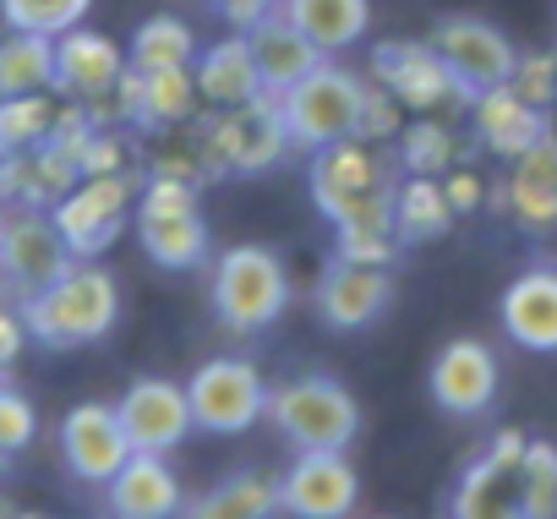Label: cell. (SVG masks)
Wrapping results in <instances>:
<instances>
[{"label":"cell","instance_id":"obj_14","mask_svg":"<svg viewBox=\"0 0 557 519\" xmlns=\"http://www.w3.org/2000/svg\"><path fill=\"white\" fill-rule=\"evenodd\" d=\"M497 388H503V367H497L492 345H486V339H470V334L448 339V345L432 356V367H426V394H432V405H437L443 416H459V421L486 416V410L497 405Z\"/></svg>","mask_w":557,"mask_h":519},{"label":"cell","instance_id":"obj_23","mask_svg":"<svg viewBox=\"0 0 557 519\" xmlns=\"http://www.w3.org/2000/svg\"><path fill=\"white\" fill-rule=\"evenodd\" d=\"M470 126H475V143H481L486 153L508 159V164L524 159L541 137H552V115L535 110V104H524L508 83L470 99Z\"/></svg>","mask_w":557,"mask_h":519},{"label":"cell","instance_id":"obj_11","mask_svg":"<svg viewBox=\"0 0 557 519\" xmlns=\"http://www.w3.org/2000/svg\"><path fill=\"white\" fill-rule=\"evenodd\" d=\"M372 77L405 104V115H437V110H470V94L454 83L443 55L416 39H383L372 50Z\"/></svg>","mask_w":557,"mask_h":519},{"label":"cell","instance_id":"obj_24","mask_svg":"<svg viewBox=\"0 0 557 519\" xmlns=\"http://www.w3.org/2000/svg\"><path fill=\"white\" fill-rule=\"evenodd\" d=\"M83 181L77 159L55 143H39L28 153H7L0 159V208H55L72 186Z\"/></svg>","mask_w":557,"mask_h":519},{"label":"cell","instance_id":"obj_33","mask_svg":"<svg viewBox=\"0 0 557 519\" xmlns=\"http://www.w3.org/2000/svg\"><path fill=\"white\" fill-rule=\"evenodd\" d=\"M394 143H399L405 175H432V181H443V175L459 164V132H454L448 121H437V115L405 121V132H399Z\"/></svg>","mask_w":557,"mask_h":519},{"label":"cell","instance_id":"obj_6","mask_svg":"<svg viewBox=\"0 0 557 519\" xmlns=\"http://www.w3.org/2000/svg\"><path fill=\"white\" fill-rule=\"evenodd\" d=\"M132 224H137V246L153 269L191 274V269L208 263V224H202V197H197L191 181L143 175Z\"/></svg>","mask_w":557,"mask_h":519},{"label":"cell","instance_id":"obj_37","mask_svg":"<svg viewBox=\"0 0 557 519\" xmlns=\"http://www.w3.org/2000/svg\"><path fill=\"white\" fill-rule=\"evenodd\" d=\"M508 88L524 99V104H535V110H557V55L552 50H524L519 61H513V77H508Z\"/></svg>","mask_w":557,"mask_h":519},{"label":"cell","instance_id":"obj_17","mask_svg":"<svg viewBox=\"0 0 557 519\" xmlns=\"http://www.w3.org/2000/svg\"><path fill=\"white\" fill-rule=\"evenodd\" d=\"M55 443H61V465H66L83 486H104V481L137 454L132 437H126V427H121V410L104 405V399L72 405V410L61 416Z\"/></svg>","mask_w":557,"mask_h":519},{"label":"cell","instance_id":"obj_19","mask_svg":"<svg viewBox=\"0 0 557 519\" xmlns=\"http://www.w3.org/2000/svg\"><path fill=\"white\" fill-rule=\"evenodd\" d=\"M115 410L137 454H170L197 432L186 383H170V378H132Z\"/></svg>","mask_w":557,"mask_h":519},{"label":"cell","instance_id":"obj_31","mask_svg":"<svg viewBox=\"0 0 557 519\" xmlns=\"http://www.w3.org/2000/svg\"><path fill=\"white\" fill-rule=\"evenodd\" d=\"M50 88H55V39L7 28V39H0V99L50 94Z\"/></svg>","mask_w":557,"mask_h":519},{"label":"cell","instance_id":"obj_2","mask_svg":"<svg viewBox=\"0 0 557 519\" xmlns=\"http://www.w3.org/2000/svg\"><path fill=\"white\" fill-rule=\"evenodd\" d=\"M312 202L334 230H394V191L399 181L388 175V164L377 159L372 143L361 137H339L329 148L312 153Z\"/></svg>","mask_w":557,"mask_h":519},{"label":"cell","instance_id":"obj_16","mask_svg":"<svg viewBox=\"0 0 557 519\" xmlns=\"http://www.w3.org/2000/svg\"><path fill=\"white\" fill-rule=\"evenodd\" d=\"M394 307V274L350 257H329V269L312 285V312L334 334H361Z\"/></svg>","mask_w":557,"mask_h":519},{"label":"cell","instance_id":"obj_7","mask_svg":"<svg viewBox=\"0 0 557 519\" xmlns=\"http://www.w3.org/2000/svg\"><path fill=\"white\" fill-rule=\"evenodd\" d=\"M361 99H367V77L323 61L318 72H307L296 88L278 94V121H285V137L290 148H329L339 137H356V115H361Z\"/></svg>","mask_w":557,"mask_h":519},{"label":"cell","instance_id":"obj_45","mask_svg":"<svg viewBox=\"0 0 557 519\" xmlns=\"http://www.w3.org/2000/svg\"><path fill=\"white\" fill-rule=\"evenodd\" d=\"M213 7H219V12H224V17H230V23L240 28V34H246V28H251L257 17L278 12V7H285V0H213Z\"/></svg>","mask_w":557,"mask_h":519},{"label":"cell","instance_id":"obj_12","mask_svg":"<svg viewBox=\"0 0 557 519\" xmlns=\"http://www.w3.org/2000/svg\"><path fill=\"white\" fill-rule=\"evenodd\" d=\"M524 432L503 427L481 459L459 470V486L448 497V519H530L519 497V459H524Z\"/></svg>","mask_w":557,"mask_h":519},{"label":"cell","instance_id":"obj_48","mask_svg":"<svg viewBox=\"0 0 557 519\" xmlns=\"http://www.w3.org/2000/svg\"><path fill=\"white\" fill-rule=\"evenodd\" d=\"M0 465H7V454H0Z\"/></svg>","mask_w":557,"mask_h":519},{"label":"cell","instance_id":"obj_27","mask_svg":"<svg viewBox=\"0 0 557 519\" xmlns=\"http://www.w3.org/2000/svg\"><path fill=\"white\" fill-rule=\"evenodd\" d=\"M191 77H197V94L208 110H230V104H251L262 94V72L251 61V45L246 34H230L208 50H197L191 61Z\"/></svg>","mask_w":557,"mask_h":519},{"label":"cell","instance_id":"obj_43","mask_svg":"<svg viewBox=\"0 0 557 519\" xmlns=\"http://www.w3.org/2000/svg\"><path fill=\"white\" fill-rule=\"evenodd\" d=\"M443 197H448L454 213H475V208L486 202V175H475L470 164H454V170L443 175Z\"/></svg>","mask_w":557,"mask_h":519},{"label":"cell","instance_id":"obj_36","mask_svg":"<svg viewBox=\"0 0 557 519\" xmlns=\"http://www.w3.org/2000/svg\"><path fill=\"white\" fill-rule=\"evenodd\" d=\"M519 497L530 519H557V443L530 437L519 459Z\"/></svg>","mask_w":557,"mask_h":519},{"label":"cell","instance_id":"obj_4","mask_svg":"<svg viewBox=\"0 0 557 519\" xmlns=\"http://www.w3.org/2000/svg\"><path fill=\"white\" fill-rule=\"evenodd\" d=\"M191 148H197L208 181H224V175H262V170H273L278 159L290 153L285 121H278V94L262 88L251 104L208 110V115L191 126Z\"/></svg>","mask_w":557,"mask_h":519},{"label":"cell","instance_id":"obj_8","mask_svg":"<svg viewBox=\"0 0 557 519\" xmlns=\"http://www.w3.org/2000/svg\"><path fill=\"white\" fill-rule=\"evenodd\" d=\"M137 186H143V175H132V170H115V175H83L55 208H50V219H55V230L66 235V246H72V257H104L115 240H121V230H126V219H132V208H137Z\"/></svg>","mask_w":557,"mask_h":519},{"label":"cell","instance_id":"obj_30","mask_svg":"<svg viewBox=\"0 0 557 519\" xmlns=\"http://www.w3.org/2000/svg\"><path fill=\"white\" fill-rule=\"evenodd\" d=\"M454 219H459V213L448 208L443 181H432V175L399 181V191H394V235H399V246L443 240V235L454 230Z\"/></svg>","mask_w":557,"mask_h":519},{"label":"cell","instance_id":"obj_5","mask_svg":"<svg viewBox=\"0 0 557 519\" xmlns=\"http://www.w3.org/2000/svg\"><path fill=\"white\" fill-rule=\"evenodd\" d=\"M268 421L296 454H307V448L345 454L361 437V405L329 372H301V378L273 383L268 388Z\"/></svg>","mask_w":557,"mask_h":519},{"label":"cell","instance_id":"obj_35","mask_svg":"<svg viewBox=\"0 0 557 519\" xmlns=\"http://www.w3.org/2000/svg\"><path fill=\"white\" fill-rule=\"evenodd\" d=\"M94 12V0H0V17L17 34H45L61 39L72 28H83V17Z\"/></svg>","mask_w":557,"mask_h":519},{"label":"cell","instance_id":"obj_29","mask_svg":"<svg viewBox=\"0 0 557 519\" xmlns=\"http://www.w3.org/2000/svg\"><path fill=\"white\" fill-rule=\"evenodd\" d=\"M278 12H285L323 55L361 45L367 28H372V0H285Z\"/></svg>","mask_w":557,"mask_h":519},{"label":"cell","instance_id":"obj_39","mask_svg":"<svg viewBox=\"0 0 557 519\" xmlns=\"http://www.w3.org/2000/svg\"><path fill=\"white\" fill-rule=\"evenodd\" d=\"M399 132H405V104H399L383 83H377V88L367 83V99H361V115H356V137L377 148V143L399 137Z\"/></svg>","mask_w":557,"mask_h":519},{"label":"cell","instance_id":"obj_47","mask_svg":"<svg viewBox=\"0 0 557 519\" xmlns=\"http://www.w3.org/2000/svg\"><path fill=\"white\" fill-rule=\"evenodd\" d=\"M0 224H7V208H0Z\"/></svg>","mask_w":557,"mask_h":519},{"label":"cell","instance_id":"obj_18","mask_svg":"<svg viewBox=\"0 0 557 519\" xmlns=\"http://www.w3.org/2000/svg\"><path fill=\"white\" fill-rule=\"evenodd\" d=\"M197 104H202V94H197L191 66H164V72H137V66H126L121 88L110 94L115 126H137V132L186 126V121L197 115Z\"/></svg>","mask_w":557,"mask_h":519},{"label":"cell","instance_id":"obj_9","mask_svg":"<svg viewBox=\"0 0 557 519\" xmlns=\"http://www.w3.org/2000/svg\"><path fill=\"white\" fill-rule=\"evenodd\" d=\"M186 399H191L197 432H213V437H240L268 416V383L246 356H208L186 378Z\"/></svg>","mask_w":557,"mask_h":519},{"label":"cell","instance_id":"obj_32","mask_svg":"<svg viewBox=\"0 0 557 519\" xmlns=\"http://www.w3.org/2000/svg\"><path fill=\"white\" fill-rule=\"evenodd\" d=\"M197 50H202V45H197L191 23L159 12V17L137 23V34H132V45H126V61H132L137 72H164V66H191Z\"/></svg>","mask_w":557,"mask_h":519},{"label":"cell","instance_id":"obj_38","mask_svg":"<svg viewBox=\"0 0 557 519\" xmlns=\"http://www.w3.org/2000/svg\"><path fill=\"white\" fill-rule=\"evenodd\" d=\"M39 437V410L28 394H17L12 383H0V454H23Z\"/></svg>","mask_w":557,"mask_h":519},{"label":"cell","instance_id":"obj_44","mask_svg":"<svg viewBox=\"0 0 557 519\" xmlns=\"http://www.w3.org/2000/svg\"><path fill=\"white\" fill-rule=\"evenodd\" d=\"M23 345H28V323H23V312L0 301V372H7V367L23 356Z\"/></svg>","mask_w":557,"mask_h":519},{"label":"cell","instance_id":"obj_28","mask_svg":"<svg viewBox=\"0 0 557 519\" xmlns=\"http://www.w3.org/2000/svg\"><path fill=\"white\" fill-rule=\"evenodd\" d=\"M273 514H278V475L268 470H230L181 508V519H273Z\"/></svg>","mask_w":557,"mask_h":519},{"label":"cell","instance_id":"obj_34","mask_svg":"<svg viewBox=\"0 0 557 519\" xmlns=\"http://www.w3.org/2000/svg\"><path fill=\"white\" fill-rule=\"evenodd\" d=\"M55 99L50 94H17V99H0V159L7 153H28L39 143H50L55 126Z\"/></svg>","mask_w":557,"mask_h":519},{"label":"cell","instance_id":"obj_42","mask_svg":"<svg viewBox=\"0 0 557 519\" xmlns=\"http://www.w3.org/2000/svg\"><path fill=\"white\" fill-rule=\"evenodd\" d=\"M148 175H159V181H191V186L208 181V175H202V159H197V148H191V137H186V143H164V148L148 159Z\"/></svg>","mask_w":557,"mask_h":519},{"label":"cell","instance_id":"obj_13","mask_svg":"<svg viewBox=\"0 0 557 519\" xmlns=\"http://www.w3.org/2000/svg\"><path fill=\"white\" fill-rule=\"evenodd\" d=\"M426 45L443 55V66L454 72V83H459L470 99L486 94V88H503V83L513 77V61H519L513 39H508L497 23H486V17H459V12L443 17Z\"/></svg>","mask_w":557,"mask_h":519},{"label":"cell","instance_id":"obj_20","mask_svg":"<svg viewBox=\"0 0 557 519\" xmlns=\"http://www.w3.org/2000/svg\"><path fill=\"white\" fill-rule=\"evenodd\" d=\"M126 66H132L126 50L99 28H72L55 39V94H66L77 104H110Z\"/></svg>","mask_w":557,"mask_h":519},{"label":"cell","instance_id":"obj_22","mask_svg":"<svg viewBox=\"0 0 557 519\" xmlns=\"http://www.w3.org/2000/svg\"><path fill=\"white\" fill-rule=\"evenodd\" d=\"M503 334L530 356H557V263H535L513 274L497 296Z\"/></svg>","mask_w":557,"mask_h":519},{"label":"cell","instance_id":"obj_40","mask_svg":"<svg viewBox=\"0 0 557 519\" xmlns=\"http://www.w3.org/2000/svg\"><path fill=\"white\" fill-rule=\"evenodd\" d=\"M334 257H350V263H372V269H394L399 235H394V230H334Z\"/></svg>","mask_w":557,"mask_h":519},{"label":"cell","instance_id":"obj_46","mask_svg":"<svg viewBox=\"0 0 557 519\" xmlns=\"http://www.w3.org/2000/svg\"><path fill=\"white\" fill-rule=\"evenodd\" d=\"M17 519H45V514H17Z\"/></svg>","mask_w":557,"mask_h":519},{"label":"cell","instance_id":"obj_10","mask_svg":"<svg viewBox=\"0 0 557 519\" xmlns=\"http://www.w3.org/2000/svg\"><path fill=\"white\" fill-rule=\"evenodd\" d=\"M77 263L66 235L55 230L50 208H12L0 224V291L12 301L39 296L45 285H55L66 269Z\"/></svg>","mask_w":557,"mask_h":519},{"label":"cell","instance_id":"obj_21","mask_svg":"<svg viewBox=\"0 0 557 519\" xmlns=\"http://www.w3.org/2000/svg\"><path fill=\"white\" fill-rule=\"evenodd\" d=\"M104 519H181L186 486L164 454H132L104 486Z\"/></svg>","mask_w":557,"mask_h":519},{"label":"cell","instance_id":"obj_41","mask_svg":"<svg viewBox=\"0 0 557 519\" xmlns=\"http://www.w3.org/2000/svg\"><path fill=\"white\" fill-rule=\"evenodd\" d=\"M77 170L83 175H115V170H126V137H121V126H94V137L77 153Z\"/></svg>","mask_w":557,"mask_h":519},{"label":"cell","instance_id":"obj_26","mask_svg":"<svg viewBox=\"0 0 557 519\" xmlns=\"http://www.w3.org/2000/svg\"><path fill=\"white\" fill-rule=\"evenodd\" d=\"M492 202L508 208L530 235L557 230V137H541L524 159H513V175L497 186Z\"/></svg>","mask_w":557,"mask_h":519},{"label":"cell","instance_id":"obj_1","mask_svg":"<svg viewBox=\"0 0 557 519\" xmlns=\"http://www.w3.org/2000/svg\"><path fill=\"white\" fill-rule=\"evenodd\" d=\"M23 323H28V339L45 345V350H83V345H99L115 334L121 323V280L99 263V257H77V263L45 285L39 296L17 301Z\"/></svg>","mask_w":557,"mask_h":519},{"label":"cell","instance_id":"obj_15","mask_svg":"<svg viewBox=\"0 0 557 519\" xmlns=\"http://www.w3.org/2000/svg\"><path fill=\"white\" fill-rule=\"evenodd\" d=\"M361 503V475L345 454L307 448L278 475V514L290 519H350Z\"/></svg>","mask_w":557,"mask_h":519},{"label":"cell","instance_id":"obj_25","mask_svg":"<svg viewBox=\"0 0 557 519\" xmlns=\"http://www.w3.org/2000/svg\"><path fill=\"white\" fill-rule=\"evenodd\" d=\"M246 45H251V61H257V72H262V88L268 94H285V88H296L307 72H318L329 55L285 17V12H268V17H257L251 28H246Z\"/></svg>","mask_w":557,"mask_h":519},{"label":"cell","instance_id":"obj_3","mask_svg":"<svg viewBox=\"0 0 557 519\" xmlns=\"http://www.w3.org/2000/svg\"><path fill=\"white\" fill-rule=\"evenodd\" d=\"M290 269L285 257L262 240H235L213 257L208 269V301H213V318L219 329L251 339V334H268L278 318L290 312Z\"/></svg>","mask_w":557,"mask_h":519}]
</instances>
